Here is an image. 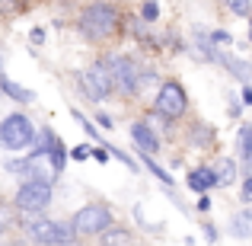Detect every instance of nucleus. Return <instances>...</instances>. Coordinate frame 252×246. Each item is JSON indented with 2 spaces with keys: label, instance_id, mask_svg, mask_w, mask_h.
<instances>
[{
  "label": "nucleus",
  "instance_id": "obj_14",
  "mask_svg": "<svg viewBox=\"0 0 252 246\" xmlns=\"http://www.w3.org/2000/svg\"><path fill=\"white\" fill-rule=\"evenodd\" d=\"M230 227H233V234L243 237V240H246V237H252V205L233 217V224H230Z\"/></svg>",
  "mask_w": 252,
  "mask_h": 246
},
{
  "label": "nucleus",
  "instance_id": "obj_9",
  "mask_svg": "<svg viewBox=\"0 0 252 246\" xmlns=\"http://www.w3.org/2000/svg\"><path fill=\"white\" fill-rule=\"evenodd\" d=\"M131 138L137 141V147H141L144 154H154V150L160 147V141H157L154 131H150V125H144V122H137L134 128H131Z\"/></svg>",
  "mask_w": 252,
  "mask_h": 246
},
{
  "label": "nucleus",
  "instance_id": "obj_1",
  "mask_svg": "<svg viewBox=\"0 0 252 246\" xmlns=\"http://www.w3.org/2000/svg\"><path fill=\"white\" fill-rule=\"evenodd\" d=\"M118 10L109 3H90L80 13V32L86 38H109L118 32Z\"/></svg>",
  "mask_w": 252,
  "mask_h": 246
},
{
  "label": "nucleus",
  "instance_id": "obj_13",
  "mask_svg": "<svg viewBox=\"0 0 252 246\" xmlns=\"http://www.w3.org/2000/svg\"><path fill=\"white\" fill-rule=\"evenodd\" d=\"M0 93H6V96L19 99V103H29V99H32V93H29V90H23V86H16V83L10 80V77L3 74V70H0Z\"/></svg>",
  "mask_w": 252,
  "mask_h": 246
},
{
  "label": "nucleus",
  "instance_id": "obj_12",
  "mask_svg": "<svg viewBox=\"0 0 252 246\" xmlns=\"http://www.w3.org/2000/svg\"><path fill=\"white\" fill-rule=\"evenodd\" d=\"M236 144H240V160L249 173V166H252V125H243L240 128V141Z\"/></svg>",
  "mask_w": 252,
  "mask_h": 246
},
{
  "label": "nucleus",
  "instance_id": "obj_23",
  "mask_svg": "<svg viewBox=\"0 0 252 246\" xmlns=\"http://www.w3.org/2000/svg\"><path fill=\"white\" fill-rule=\"evenodd\" d=\"M6 224H10V214H6V208H3V205H0V230H3Z\"/></svg>",
  "mask_w": 252,
  "mask_h": 246
},
{
  "label": "nucleus",
  "instance_id": "obj_26",
  "mask_svg": "<svg viewBox=\"0 0 252 246\" xmlns=\"http://www.w3.org/2000/svg\"><path fill=\"white\" fill-rule=\"evenodd\" d=\"M249 16H252V13H249ZM249 38H252V32H249Z\"/></svg>",
  "mask_w": 252,
  "mask_h": 246
},
{
  "label": "nucleus",
  "instance_id": "obj_2",
  "mask_svg": "<svg viewBox=\"0 0 252 246\" xmlns=\"http://www.w3.org/2000/svg\"><path fill=\"white\" fill-rule=\"evenodd\" d=\"M32 141H35V131H32V122L26 115L13 112V115H6L3 122H0V147L23 150V147H29Z\"/></svg>",
  "mask_w": 252,
  "mask_h": 246
},
{
  "label": "nucleus",
  "instance_id": "obj_10",
  "mask_svg": "<svg viewBox=\"0 0 252 246\" xmlns=\"http://www.w3.org/2000/svg\"><path fill=\"white\" fill-rule=\"evenodd\" d=\"M217 185V176H214V170H208V166H201V170H195L189 176V189L191 192H208V189H214Z\"/></svg>",
  "mask_w": 252,
  "mask_h": 246
},
{
  "label": "nucleus",
  "instance_id": "obj_8",
  "mask_svg": "<svg viewBox=\"0 0 252 246\" xmlns=\"http://www.w3.org/2000/svg\"><path fill=\"white\" fill-rule=\"evenodd\" d=\"M189 109V99H185V90L179 83H163L160 96H157V112L163 118H179Z\"/></svg>",
  "mask_w": 252,
  "mask_h": 246
},
{
  "label": "nucleus",
  "instance_id": "obj_20",
  "mask_svg": "<svg viewBox=\"0 0 252 246\" xmlns=\"http://www.w3.org/2000/svg\"><path fill=\"white\" fill-rule=\"evenodd\" d=\"M70 157H74V160H86V157H90V147H86V144H80V147L70 150Z\"/></svg>",
  "mask_w": 252,
  "mask_h": 246
},
{
  "label": "nucleus",
  "instance_id": "obj_15",
  "mask_svg": "<svg viewBox=\"0 0 252 246\" xmlns=\"http://www.w3.org/2000/svg\"><path fill=\"white\" fill-rule=\"evenodd\" d=\"M214 176H217V185H230L236 179V166H233V160H227L223 157V163L214 170Z\"/></svg>",
  "mask_w": 252,
  "mask_h": 246
},
{
  "label": "nucleus",
  "instance_id": "obj_16",
  "mask_svg": "<svg viewBox=\"0 0 252 246\" xmlns=\"http://www.w3.org/2000/svg\"><path fill=\"white\" fill-rule=\"evenodd\" d=\"M99 240H102V246H122L125 240H128V230H122V227H112L109 230V227H105Z\"/></svg>",
  "mask_w": 252,
  "mask_h": 246
},
{
  "label": "nucleus",
  "instance_id": "obj_24",
  "mask_svg": "<svg viewBox=\"0 0 252 246\" xmlns=\"http://www.w3.org/2000/svg\"><path fill=\"white\" fill-rule=\"evenodd\" d=\"M243 103H246V105H252V90H249V86L243 90Z\"/></svg>",
  "mask_w": 252,
  "mask_h": 246
},
{
  "label": "nucleus",
  "instance_id": "obj_22",
  "mask_svg": "<svg viewBox=\"0 0 252 246\" xmlns=\"http://www.w3.org/2000/svg\"><path fill=\"white\" fill-rule=\"evenodd\" d=\"M32 42L42 45V42H45V29H32Z\"/></svg>",
  "mask_w": 252,
  "mask_h": 246
},
{
  "label": "nucleus",
  "instance_id": "obj_7",
  "mask_svg": "<svg viewBox=\"0 0 252 246\" xmlns=\"http://www.w3.org/2000/svg\"><path fill=\"white\" fill-rule=\"evenodd\" d=\"M80 83H83V93L93 99V103H102L109 93H115V90H112V80H109V68H105V61L90 64V68L83 70Z\"/></svg>",
  "mask_w": 252,
  "mask_h": 246
},
{
  "label": "nucleus",
  "instance_id": "obj_6",
  "mask_svg": "<svg viewBox=\"0 0 252 246\" xmlns=\"http://www.w3.org/2000/svg\"><path fill=\"white\" fill-rule=\"evenodd\" d=\"M109 224H112V214H109L105 205H86V208L77 211V217H74V234L96 237V234H102Z\"/></svg>",
  "mask_w": 252,
  "mask_h": 246
},
{
  "label": "nucleus",
  "instance_id": "obj_19",
  "mask_svg": "<svg viewBox=\"0 0 252 246\" xmlns=\"http://www.w3.org/2000/svg\"><path fill=\"white\" fill-rule=\"evenodd\" d=\"M230 42H233V35H230V32H214V35H211V45H230Z\"/></svg>",
  "mask_w": 252,
  "mask_h": 246
},
{
  "label": "nucleus",
  "instance_id": "obj_5",
  "mask_svg": "<svg viewBox=\"0 0 252 246\" xmlns=\"http://www.w3.org/2000/svg\"><path fill=\"white\" fill-rule=\"evenodd\" d=\"M29 237L35 243H45V246H64V243L74 240V227L48 221V217H38V221L29 224Z\"/></svg>",
  "mask_w": 252,
  "mask_h": 246
},
{
  "label": "nucleus",
  "instance_id": "obj_4",
  "mask_svg": "<svg viewBox=\"0 0 252 246\" xmlns=\"http://www.w3.org/2000/svg\"><path fill=\"white\" fill-rule=\"evenodd\" d=\"M105 68H109L112 90H118L122 96H131V93L137 90V70H134V64H131V58L109 55L105 58Z\"/></svg>",
  "mask_w": 252,
  "mask_h": 246
},
{
  "label": "nucleus",
  "instance_id": "obj_25",
  "mask_svg": "<svg viewBox=\"0 0 252 246\" xmlns=\"http://www.w3.org/2000/svg\"><path fill=\"white\" fill-rule=\"evenodd\" d=\"M0 3H23V0H0Z\"/></svg>",
  "mask_w": 252,
  "mask_h": 246
},
{
  "label": "nucleus",
  "instance_id": "obj_11",
  "mask_svg": "<svg viewBox=\"0 0 252 246\" xmlns=\"http://www.w3.org/2000/svg\"><path fill=\"white\" fill-rule=\"evenodd\" d=\"M214 61H220L223 68L230 70V74H236L243 83H249V77H252V68L246 61H240V58H233V55H214Z\"/></svg>",
  "mask_w": 252,
  "mask_h": 246
},
{
  "label": "nucleus",
  "instance_id": "obj_18",
  "mask_svg": "<svg viewBox=\"0 0 252 246\" xmlns=\"http://www.w3.org/2000/svg\"><path fill=\"white\" fill-rule=\"evenodd\" d=\"M157 16H160V3H157V0H147V3L141 6V19H147V23H154Z\"/></svg>",
  "mask_w": 252,
  "mask_h": 246
},
{
  "label": "nucleus",
  "instance_id": "obj_17",
  "mask_svg": "<svg viewBox=\"0 0 252 246\" xmlns=\"http://www.w3.org/2000/svg\"><path fill=\"white\" fill-rule=\"evenodd\" d=\"M223 3H227L236 16H249L252 13V0H223Z\"/></svg>",
  "mask_w": 252,
  "mask_h": 246
},
{
  "label": "nucleus",
  "instance_id": "obj_21",
  "mask_svg": "<svg viewBox=\"0 0 252 246\" xmlns=\"http://www.w3.org/2000/svg\"><path fill=\"white\" fill-rule=\"evenodd\" d=\"M243 202H252V176H246V182H243Z\"/></svg>",
  "mask_w": 252,
  "mask_h": 246
},
{
  "label": "nucleus",
  "instance_id": "obj_3",
  "mask_svg": "<svg viewBox=\"0 0 252 246\" xmlns=\"http://www.w3.org/2000/svg\"><path fill=\"white\" fill-rule=\"evenodd\" d=\"M48 202H51V182H42V179H26L16 192V208L26 211V214L45 211Z\"/></svg>",
  "mask_w": 252,
  "mask_h": 246
}]
</instances>
